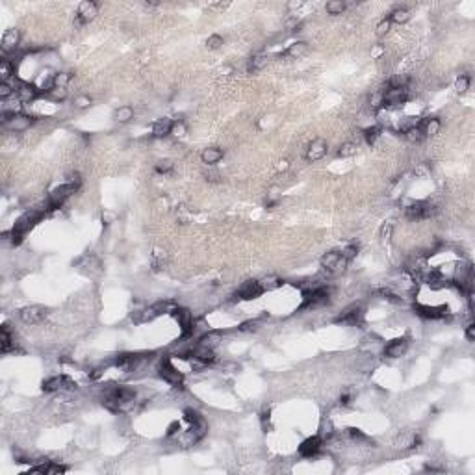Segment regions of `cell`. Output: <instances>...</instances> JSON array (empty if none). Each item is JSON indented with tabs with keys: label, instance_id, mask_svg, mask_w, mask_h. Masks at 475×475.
<instances>
[{
	"label": "cell",
	"instance_id": "f6af8a7d",
	"mask_svg": "<svg viewBox=\"0 0 475 475\" xmlns=\"http://www.w3.org/2000/svg\"><path fill=\"white\" fill-rule=\"evenodd\" d=\"M468 87H470V76H468V74H460V76L455 80V89H457L459 93H466Z\"/></svg>",
	"mask_w": 475,
	"mask_h": 475
},
{
	"label": "cell",
	"instance_id": "277c9868",
	"mask_svg": "<svg viewBox=\"0 0 475 475\" xmlns=\"http://www.w3.org/2000/svg\"><path fill=\"white\" fill-rule=\"evenodd\" d=\"M328 297H330V288L327 286H316L312 290H306L303 294V305L299 306L301 310L306 308H317L321 305H327Z\"/></svg>",
	"mask_w": 475,
	"mask_h": 475
},
{
	"label": "cell",
	"instance_id": "db71d44e",
	"mask_svg": "<svg viewBox=\"0 0 475 475\" xmlns=\"http://www.w3.org/2000/svg\"><path fill=\"white\" fill-rule=\"evenodd\" d=\"M269 420H271V410H269V409H265V410H262V414H260V422H262V429H264L265 433H267V429L271 427V425H269Z\"/></svg>",
	"mask_w": 475,
	"mask_h": 475
},
{
	"label": "cell",
	"instance_id": "7bdbcfd3",
	"mask_svg": "<svg viewBox=\"0 0 475 475\" xmlns=\"http://www.w3.org/2000/svg\"><path fill=\"white\" fill-rule=\"evenodd\" d=\"M47 97L56 100V102H60V100L67 98V89H64V87H52V89L47 91Z\"/></svg>",
	"mask_w": 475,
	"mask_h": 475
},
{
	"label": "cell",
	"instance_id": "7c38bea8",
	"mask_svg": "<svg viewBox=\"0 0 475 475\" xmlns=\"http://www.w3.org/2000/svg\"><path fill=\"white\" fill-rule=\"evenodd\" d=\"M47 316H49V308H45V306H41V305L24 306V308L21 310V319H22V323H26V325H37V323H41Z\"/></svg>",
	"mask_w": 475,
	"mask_h": 475
},
{
	"label": "cell",
	"instance_id": "11a10c76",
	"mask_svg": "<svg viewBox=\"0 0 475 475\" xmlns=\"http://www.w3.org/2000/svg\"><path fill=\"white\" fill-rule=\"evenodd\" d=\"M74 104H76V108H87V106H91V97H87V95L76 97Z\"/></svg>",
	"mask_w": 475,
	"mask_h": 475
},
{
	"label": "cell",
	"instance_id": "5b68a950",
	"mask_svg": "<svg viewBox=\"0 0 475 475\" xmlns=\"http://www.w3.org/2000/svg\"><path fill=\"white\" fill-rule=\"evenodd\" d=\"M347 264H349V260H345L338 251H330V253H327L323 258H321V267H323L328 275H332V277L344 273L345 267H347Z\"/></svg>",
	"mask_w": 475,
	"mask_h": 475
},
{
	"label": "cell",
	"instance_id": "83f0119b",
	"mask_svg": "<svg viewBox=\"0 0 475 475\" xmlns=\"http://www.w3.org/2000/svg\"><path fill=\"white\" fill-rule=\"evenodd\" d=\"M11 349H15V338L11 336L8 325H2V330H0V351L2 353H10Z\"/></svg>",
	"mask_w": 475,
	"mask_h": 475
},
{
	"label": "cell",
	"instance_id": "7a4b0ae2",
	"mask_svg": "<svg viewBox=\"0 0 475 475\" xmlns=\"http://www.w3.org/2000/svg\"><path fill=\"white\" fill-rule=\"evenodd\" d=\"M177 306L173 305L171 301H162V303H156V305L148 306V308H143V310H137L132 314V321L141 325V323H148L152 319H156L158 316L165 314V312H173Z\"/></svg>",
	"mask_w": 475,
	"mask_h": 475
},
{
	"label": "cell",
	"instance_id": "4316f807",
	"mask_svg": "<svg viewBox=\"0 0 475 475\" xmlns=\"http://www.w3.org/2000/svg\"><path fill=\"white\" fill-rule=\"evenodd\" d=\"M223 156H225V152H223L219 147H206L204 150H202L201 160H202V164H206V165H213V164L221 162Z\"/></svg>",
	"mask_w": 475,
	"mask_h": 475
},
{
	"label": "cell",
	"instance_id": "8992f818",
	"mask_svg": "<svg viewBox=\"0 0 475 475\" xmlns=\"http://www.w3.org/2000/svg\"><path fill=\"white\" fill-rule=\"evenodd\" d=\"M2 127L10 132H24L32 127L33 117L24 115V114H13V115H4L2 114Z\"/></svg>",
	"mask_w": 475,
	"mask_h": 475
},
{
	"label": "cell",
	"instance_id": "6da1fadb",
	"mask_svg": "<svg viewBox=\"0 0 475 475\" xmlns=\"http://www.w3.org/2000/svg\"><path fill=\"white\" fill-rule=\"evenodd\" d=\"M134 401H136V390L134 388L117 386V388L106 393L102 405L110 412H125L134 407Z\"/></svg>",
	"mask_w": 475,
	"mask_h": 475
},
{
	"label": "cell",
	"instance_id": "4dcf8cb0",
	"mask_svg": "<svg viewBox=\"0 0 475 475\" xmlns=\"http://www.w3.org/2000/svg\"><path fill=\"white\" fill-rule=\"evenodd\" d=\"M347 436L353 440V442L357 443V445H362V443H373L370 436L366 433H362L360 429H355V427H349L347 429Z\"/></svg>",
	"mask_w": 475,
	"mask_h": 475
},
{
	"label": "cell",
	"instance_id": "94428289",
	"mask_svg": "<svg viewBox=\"0 0 475 475\" xmlns=\"http://www.w3.org/2000/svg\"><path fill=\"white\" fill-rule=\"evenodd\" d=\"M277 169L286 171V169H288V162H286V160H280V162H278V165H277Z\"/></svg>",
	"mask_w": 475,
	"mask_h": 475
},
{
	"label": "cell",
	"instance_id": "f5cc1de1",
	"mask_svg": "<svg viewBox=\"0 0 475 475\" xmlns=\"http://www.w3.org/2000/svg\"><path fill=\"white\" fill-rule=\"evenodd\" d=\"M67 472V468L65 466H60V464H54L52 460L49 462L47 466V475H56V474H65Z\"/></svg>",
	"mask_w": 475,
	"mask_h": 475
},
{
	"label": "cell",
	"instance_id": "681fc988",
	"mask_svg": "<svg viewBox=\"0 0 475 475\" xmlns=\"http://www.w3.org/2000/svg\"><path fill=\"white\" fill-rule=\"evenodd\" d=\"M221 45H223V37L219 35V33H212L210 37L206 39V47H208V49H212V50L219 49Z\"/></svg>",
	"mask_w": 475,
	"mask_h": 475
},
{
	"label": "cell",
	"instance_id": "ba28073f",
	"mask_svg": "<svg viewBox=\"0 0 475 475\" xmlns=\"http://www.w3.org/2000/svg\"><path fill=\"white\" fill-rule=\"evenodd\" d=\"M41 217H43V212H39L37 208H32V210L24 212L21 217L15 221V225H13V229H11V230L24 236V234L28 232V230L32 229L35 223L41 221Z\"/></svg>",
	"mask_w": 475,
	"mask_h": 475
},
{
	"label": "cell",
	"instance_id": "d6a6232c",
	"mask_svg": "<svg viewBox=\"0 0 475 475\" xmlns=\"http://www.w3.org/2000/svg\"><path fill=\"white\" fill-rule=\"evenodd\" d=\"M409 19H410V11L407 10V8H395L390 13V17H388V21L397 22V24H403V22H407Z\"/></svg>",
	"mask_w": 475,
	"mask_h": 475
},
{
	"label": "cell",
	"instance_id": "d4e9b609",
	"mask_svg": "<svg viewBox=\"0 0 475 475\" xmlns=\"http://www.w3.org/2000/svg\"><path fill=\"white\" fill-rule=\"evenodd\" d=\"M420 443V436L416 433H401L395 440V447L397 449H414Z\"/></svg>",
	"mask_w": 475,
	"mask_h": 475
},
{
	"label": "cell",
	"instance_id": "52a82bcc",
	"mask_svg": "<svg viewBox=\"0 0 475 475\" xmlns=\"http://www.w3.org/2000/svg\"><path fill=\"white\" fill-rule=\"evenodd\" d=\"M409 100V89L407 87H388L382 89V106L384 108H399Z\"/></svg>",
	"mask_w": 475,
	"mask_h": 475
},
{
	"label": "cell",
	"instance_id": "e0dca14e",
	"mask_svg": "<svg viewBox=\"0 0 475 475\" xmlns=\"http://www.w3.org/2000/svg\"><path fill=\"white\" fill-rule=\"evenodd\" d=\"M321 445H323V438L319 434L310 436V438L303 440V443L299 445V455L305 457V459H312V457H316L321 451Z\"/></svg>",
	"mask_w": 475,
	"mask_h": 475
},
{
	"label": "cell",
	"instance_id": "d590c367",
	"mask_svg": "<svg viewBox=\"0 0 475 475\" xmlns=\"http://www.w3.org/2000/svg\"><path fill=\"white\" fill-rule=\"evenodd\" d=\"M11 74H13V64L10 60H2L0 62V80L2 82H10Z\"/></svg>",
	"mask_w": 475,
	"mask_h": 475
},
{
	"label": "cell",
	"instance_id": "603a6c76",
	"mask_svg": "<svg viewBox=\"0 0 475 475\" xmlns=\"http://www.w3.org/2000/svg\"><path fill=\"white\" fill-rule=\"evenodd\" d=\"M21 41V32L17 28H10L2 35V50L4 52H11L17 49V45Z\"/></svg>",
	"mask_w": 475,
	"mask_h": 475
},
{
	"label": "cell",
	"instance_id": "c3c4849f",
	"mask_svg": "<svg viewBox=\"0 0 475 475\" xmlns=\"http://www.w3.org/2000/svg\"><path fill=\"white\" fill-rule=\"evenodd\" d=\"M262 325V321L260 319H251V321H243L242 325H240V330L242 332H254V330H258Z\"/></svg>",
	"mask_w": 475,
	"mask_h": 475
},
{
	"label": "cell",
	"instance_id": "91938a15",
	"mask_svg": "<svg viewBox=\"0 0 475 475\" xmlns=\"http://www.w3.org/2000/svg\"><path fill=\"white\" fill-rule=\"evenodd\" d=\"M179 431H180V423L179 422H173L169 427H167V436H173V434H177Z\"/></svg>",
	"mask_w": 475,
	"mask_h": 475
},
{
	"label": "cell",
	"instance_id": "f35d334b",
	"mask_svg": "<svg viewBox=\"0 0 475 475\" xmlns=\"http://www.w3.org/2000/svg\"><path fill=\"white\" fill-rule=\"evenodd\" d=\"M357 143H353V141H347V143H344L342 147L338 148V154L340 158H349V156H353V154H357Z\"/></svg>",
	"mask_w": 475,
	"mask_h": 475
},
{
	"label": "cell",
	"instance_id": "ee69618b",
	"mask_svg": "<svg viewBox=\"0 0 475 475\" xmlns=\"http://www.w3.org/2000/svg\"><path fill=\"white\" fill-rule=\"evenodd\" d=\"M280 284H282V282H280L277 277H267V278H262V280H260V286H262L264 292H271V290L278 288Z\"/></svg>",
	"mask_w": 475,
	"mask_h": 475
},
{
	"label": "cell",
	"instance_id": "484cf974",
	"mask_svg": "<svg viewBox=\"0 0 475 475\" xmlns=\"http://www.w3.org/2000/svg\"><path fill=\"white\" fill-rule=\"evenodd\" d=\"M418 127L422 128L423 136H436L438 132H440V119H436V117H425L422 123L418 125Z\"/></svg>",
	"mask_w": 475,
	"mask_h": 475
},
{
	"label": "cell",
	"instance_id": "8d00e7d4",
	"mask_svg": "<svg viewBox=\"0 0 475 475\" xmlns=\"http://www.w3.org/2000/svg\"><path fill=\"white\" fill-rule=\"evenodd\" d=\"M69 82H71V73H58L52 76V87H64V89H67Z\"/></svg>",
	"mask_w": 475,
	"mask_h": 475
},
{
	"label": "cell",
	"instance_id": "9c48e42d",
	"mask_svg": "<svg viewBox=\"0 0 475 475\" xmlns=\"http://www.w3.org/2000/svg\"><path fill=\"white\" fill-rule=\"evenodd\" d=\"M160 377L177 388H180L184 382V375L173 366V362L169 359H162V362H160Z\"/></svg>",
	"mask_w": 475,
	"mask_h": 475
},
{
	"label": "cell",
	"instance_id": "f546056e",
	"mask_svg": "<svg viewBox=\"0 0 475 475\" xmlns=\"http://www.w3.org/2000/svg\"><path fill=\"white\" fill-rule=\"evenodd\" d=\"M306 52H308V43L297 41L288 47V50L284 52V56H288V58H301V56H305Z\"/></svg>",
	"mask_w": 475,
	"mask_h": 475
},
{
	"label": "cell",
	"instance_id": "1f68e13d",
	"mask_svg": "<svg viewBox=\"0 0 475 475\" xmlns=\"http://www.w3.org/2000/svg\"><path fill=\"white\" fill-rule=\"evenodd\" d=\"M132 117H134V110L130 106H121L114 112V119L117 123H128Z\"/></svg>",
	"mask_w": 475,
	"mask_h": 475
},
{
	"label": "cell",
	"instance_id": "cb8c5ba5",
	"mask_svg": "<svg viewBox=\"0 0 475 475\" xmlns=\"http://www.w3.org/2000/svg\"><path fill=\"white\" fill-rule=\"evenodd\" d=\"M173 121L167 119V117H164V119H158L154 125H152V137H156V139H162V137H167L173 132Z\"/></svg>",
	"mask_w": 475,
	"mask_h": 475
},
{
	"label": "cell",
	"instance_id": "30bf717a",
	"mask_svg": "<svg viewBox=\"0 0 475 475\" xmlns=\"http://www.w3.org/2000/svg\"><path fill=\"white\" fill-rule=\"evenodd\" d=\"M43 392H64V390H74L76 382L67 375H56V377H49L43 380L41 384Z\"/></svg>",
	"mask_w": 475,
	"mask_h": 475
},
{
	"label": "cell",
	"instance_id": "7402d4cb",
	"mask_svg": "<svg viewBox=\"0 0 475 475\" xmlns=\"http://www.w3.org/2000/svg\"><path fill=\"white\" fill-rule=\"evenodd\" d=\"M407 349H409V340L395 338V340H392L390 344H386L384 355H386L388 359H401L403 355L407 353Z\"/></svg>",
	"mask_w": 475,
	"mask_h": 475
},
{
	"label": "cell",
	"instance_id": "e575fe53",
	"mask_svg": "<svg viewBox=\"0 0 475 475\" xmlns=\"http://www.w3.org/2000/svg\"><path fill=\"white\" fill-rule=\"evenodd\" d=\"M345 8H347V4L344 0H330V2H327V6H325L328 15H342L345 11Z\"/></svg>",
	"mask_w": 475,
	"mask_h": 475
},
{
	"label": "cell",
	"instance_id": "836d02e7",
	"mask_svg": "<svg viewBox=\"0 0 475 475\" xmlns=\"http://www.w3.org/2000/svg\"><path fill=\"white\" fill-rule=\"evenodd\" d=\"M405 137H407L409 141H412V143H420V141H423V139H425V136H423V132H422V128L418 127V125L405 128Z\"/></svg>",
	"mask_w": 475,
	"mask_h": 475
},
{
	"label": "cell",
	"instance_id": "60d3db41",
	"mask_svg": "<svg viewBox=\"0 0 475 475\" xmlns=\"http://www.w3.org/2000/svg\"><path fill=\"white\" fill-rule=\"evenodd\" d=\"M334 434V427H332V422L330 420H323V423H321V427H319V436L323 438V442L327 440V438H330Z\"/></svg>",
	"mask_w": 475,
	"mask_h": 475
},
{
	"label": "cell",
	"instance_id": "44dd1931",
	"mask_svg": "<svg viewBox=\"0 0 475 475\" xmlns=\"http://www.w3.org/2000/svg\"><path fill=\"white\" fill-rule=\"evenodd\" d=\"M17 98H19V102H32L35 100L37 97L41 95V89L37 87L35 84H28V82H21V84H17Z\"/></svg>",
	"mask_w": 475,
	"mask_h": 475
},
{
	"label": "cell",
	"instance_id": "d6986e66",
	"mask_svg": "<svg viewBox=\"0 0 475 475\" xmlns=\"http://www.w3.org/2000/svg\"><path fill=\"white\" fill-rule=\"evenodd\" d=\"M141 362H143V355L139 353H121L117 355L115 366L125 371H134Z\"/></svg>",
	"mask_w": 475,
	"mask_h": 475
},
{
	"label": "cell",
	"instance_id": "74e56055",
	"mask_svg": "<svg viewBox=\"0 0 475 475\" xmlns=\"http://www.w3.org/2000/svg\"><path fill=\"white\" fill-rule=\"evenodd\" d=\"M375 294H377L380 299H384V301H390V303H401V297L397 295V294H393L390 288H379Z\"/></svg>",
	"mask_w": 475,
	"mask_h": 475
},
{
	"label": "cell",
	"instance_id": "7dc6e473",
	"mask_svg": "<svg viewBox=\"0 0 475 475\" xmlns=\"http://www.w3.org/2000/svg\"><path fill=\"white\" fill-rule=\"evenodd\" d=\"M201 420H204V418L197 410H193V409H186L184 410V422H188L190 425H195V423H199Z\"/></svg>",
	"mask_w": 475,
	"mask_h": 475
},
{
	"label": "cell",
	"instance_id": "5bb4252c",
	"mask_svg": "<svg viewBox=\"0 0 475 475\" xmlns=\"http://www.w3.org/2000/svg\"><path fill=\"white\" fill-rule=\"evenodd\" d=\"M262 294H264V290L260 286V280H247L236 292V299L238 301H253V299H258Z\"/></svg>",
	"mask_w": 475,
	"mask_h": 475
},
{
	"label": "cell",
	"instance_id": "680465c9",
	"mask_svg": "<svg viewBox=\"0 0 475 475\" xmlns=\"http://www.w3.org/2000/svg\"><path fill=\"white\" fill-rule=\"evenodd\" d=\"M351 399H353V393H351V392H345V393L340 395V405H344V407H345V405H351Z\"/></svg>",
	"mask_w": 475,
	"mask_h": 475
},
{
	"label": "cell",
	"instance_id": "f1b7e54d",
	"mask_svg": "<svg viewBox=\"0 0 475 475\" xmlns=\"http://www.w3.org/2000/svg\"><path fill=\"white\" fill-rule=\"evenodd\" d=\"M267 62H269V58H267L265 54H258V56H253V58H251V62H249V67H247V71H249L251 74L260 73V71L264 69L265 65H267Z\"/></svg>",
	"mask_w": 475,
	"mask_h": 475
},
{
	"label": "cell",
	"instance_id": "816d5d0a",
	"mask_svg": "<svg viewBox=\"0 0 475 475\" xmlns=\"http://www.w3.org/2000/svg\"><path fill=\"white\" fill-rule=\"evenodd\" d=\"M390 26H392V22L388 21V19H382V21L377 24V35H379V37L386 35V33L390 32Z\"/></svg>",
	"mask_w": 475,
	"mask_h": 475
},
{
	"label": "cell",
	"instance_id": "3957f363",
	"mask_svg": "<svg viewBox=\"0 0 475 475\" xmlns=\"http://www.w3.org/2000/svg\"><path fill=\"white\" fill-rule=\"evenodd\" d=\"M438 206L431 201H418L412 202L410 206H407V217L410 221H423V219H431L438 213Z\"/></svg>",
	"mask_w": 475,
	"mask_h": 475
},
{
	"label": "cell",
	"instance_id": "b9f144b4",
	"mask_svg": "<svg viewBox=\"0 0 475 475\" xmlns=\"http://www.w3.org/2000/svg\"><path fill=\"white\" fill-rule=\"evenodd\" d=\"M15 91H17V85L10 84V82H0V98H2V100L10 98Z\"/></svg>",
	"mask_w": 475,
	"mask_h": 475
},
{
	"label": "cell",
	"instance_id": "ffe728a7",
	"mask_svg": "<svg viewBox=\"0 0 475 475\" xmlns=\"http://www.w3.org/2000/svg\"><path fill=\"white\" fill-rule=\"evenodd\" d=\"M325 154H327V141H325L323 137H316V139L306 147L305 158L308 160V162H317V160L323 158Z\"/></svg>",
	"mask_w": 475,
	"mask_h": 475
},
{
	"label": "cell",
	"instance_id": "6f0895ef",
	"mask_svg": "<svg viewBox=\"0 0 475 475\" xmlns=\"http://www.w3.org/2000/svg\"><path fill=\"white\" fill-rule=\"evenodd\" d=\"M466 338H468V342H474L475 340V325L474 323H470V325L466 327Z\"/></svg>",
	"mask_w": 475,
	"mask_h": 475
},
{
	"label": "cell",
	"instance_id": "9f6ffc18",
	"mask_svg": "<svg viewBox=\"0 0 475 475\" xmlns=\"http://www.w3.org/2000/svg\"><path fill=\"white\" fill-rule=\"evenodd\" d=\"M371 106H373V108H380V106H382V89L377 91L375 95L371 97Z\"/></svg>",
	"mask_w": 475,
	"mask_h": 475
},
{
	"label": "cell",
	"instance_id": "8fae6325",
	"mask_svg": "<svg viewBox=\"0 0 475 475\" xmlns=\"http://www.w3.org/2000/svg\"><path fill=\"white\" fill-rule=\"evenodd\" d=\"M76 190H78V186L69 184V182H65L64 186L56 188V190L50 193V197H49V206H50V210H58V208H60L73 193H76Z\"/></svg>",
	"mask_w": 475,
	"mask_h": 475
},
{
	"label": "cell",
	"instance_id": "f907efd6",
	"mask_svg": "<svg viewBox=\"0 0 475 475\" xmlns=\"http://www.w3.org/2000/svg\"><path fill=\"white\" fill-rule=\"evenodd\" d=\"M340 254H342L345 260H349V262H351V260H353V258L359 254V247H357V245H349V247H345V249H344Z\"/></svg>",
	"mask_w": 475,
	"mask_h": 475
},
{
	"label": "cell",
	"instance_id": "2e32d148",
	"mask_svg": "<svg viewBox=\"0 0 475 475\" xmlns=\"http://www.w3.org/2000/svg\"><path fill=\"white\" fill-rule=\"evenodd\" d=\"M362 319H364V310H362V306L351 305L336 317V323H345V325H351V327H357V325L362 323Z\"/></svg>",
	"mask_w": 475,
	"mask_h": 475
},
{
	"label": "cell",
	"instance_id": "9a60e30c",
	"mask_svg": "<svg viewBox=\"0 0 475 475\" xmlns=\"http://www.w3.org/2000/svg\"><path fill=\"white\" fill-rule=\"evenodd\" d=\"M171 314H173V317L179 321L180 328H182V338L191 336L195 327H193V316H191L190 310H188V308H180V306H177Z\"/></svg>",
	"mask_w": 475,
	"mask_h": 475
},
{
	"label": "cell",
	"instance_id": "ab89813d",
	"mask_svg": "<svg viewBox=\"0 0 475 475\" xmlns=\"http://www.w3.org/2000/svg\"><path fill=\"white\" fill-rule=\"evenodd\" d=\"M380 137V128L379 127H370L364 130V139L368 145H375V141Z\"/></svg>",
	"mask_w": 475,
	"mask_h": 475
},
{
	"label": "cell",
	"instance_id": "4fadbf2b",
	"mask_svg": "<svg viewBox=\"0 0 475 475\" xmlns=\"http://www.w3.org/2000/svg\"><path fill=\"white\" fill-rule=\"evenodd\" d=\"M97 13H98V4H97V2H91V0H85V2H82V4L78 6L74 21H76L78 26H82V24H87V22L93 21V19L97 17Z\"/></svg>",
	"mask_w": 475,
	"mask_h": 475
},
{
	"label": "cell",
	"instance_id": "bcb514c9",
	"mask_svg": "<svg viewBox=\"0 0 475 475\" xmlns=\"http://www.w3.org/2000/svg\"><path fill=\"white\" fill-rule=\"evenodd\" d=\"M173 167H175V164L171 160H160L154 169H156L158 175H169L171 171H173Z\"/></svg>",
	"mask_w": 475,
	"mask_h": 475
},
{
	"label": "cell",
	"instance_id": "ac0fdd59",
	"mask_svg": "<svg viewBox=\"0 0 475 475\" xmlns=\"http://www.w3.org/2000/svg\"><path fill=\"white\" fill-rule=\"evenodd\" d=\"M414 312L418 316L425 317V319H442L447 316V308L445 306H429L422 305V303H416L414 305Z\"/></svg>",
	"mask_w": 475,
	"mask_h": 475
}]
</instances>
